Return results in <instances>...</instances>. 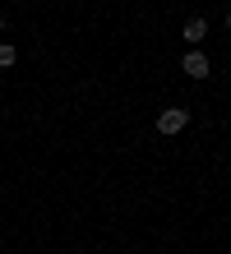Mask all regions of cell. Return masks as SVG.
Returning a JSON list of instances; mask_svg holds the SVG:
<instances>
[{
    "label": "cell",
    "mask_w": 231,
    "mask_h": 254,
    "mask_svg": "<svg viewBox=\"0 0 231 254\" xmlns=\"http://www.w3.org/2000/svg\"><path fill=\"white\" fill-rule=\"evenodd\" d=\"M0 33H5V14H0Z\"/></svg>",
    "instance_id": "cell-5"
},
{
    "label": "cell",
    "mask_w": 231,
    "mask_h": 254,
    "mask_svg": "<svg viewBox=\"0 0 231 254\" xmlns=\"http://www.w3.org/2000/svg\"><path fill=\"white\" fill-rule=\"evenodd\" d=\"M180 69L190 74V79H208V74H213V65H208V56H204V51H185Z\"/></svg>",
    "instance_id": "cell-2"
},
{
    "label": "cell",
    "mask_w": 231,
    "mask_h": 254,
    "mask_svg": "<svg viewBox=\"0 0 231 254\" xmlns=\"http://www.w3.org/2000/svg\"><path fill=\"white\" fill-rule=\"evenodd\" d=\"M14 61H19V51H14V47H9V42H0V69H9Z\"/></svg>",
    "instance_id": "cell-4"
},
{
    "label": "cell",
    "mask_w": 231,
    "mask_h": 254,
    "mask_svg": "<svg viewBox=\"0 0 231 254\" xmlns=\"http://www.w3.org/2000/svg\"><path fill=\"white\" fill-rule=\"evenodd\" d=\"M185 125H190V111H185V107H166L157 116V134H180Z\"/></svg>",
    "instance_id": "cell-1"
},
{
    "label": "cell",
    "mask_w": 231,
    "mask_h": 254,
    "mask_svg": "<svg viewBox=\"0 0 231 254\" xmlns=\"http://www.w3.org/2000/svg\"><path fill=\"white\" fill-rule=\"evenodd\" d=\"M227 33H231V14H227Z\"/></svg>",
    "instance_id": "cell-6"
},
{
    "label": "cell",
    "mask_w": 231,
    "mask_h": 254,
    "mask_svg": "<svg viewBox=\"0 0 231 254\" xmlns=\"http://www.w3.org/2000/svg\"><path fill=\"white\" fill-rule=\"evenodd\" d=\"M204 37H208V19H199V14H194V19L185 23V42L194 47V42H204Z\"/></svg>",
    "instance_id": "cell-3"
}]
</instances>
